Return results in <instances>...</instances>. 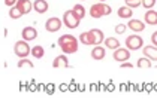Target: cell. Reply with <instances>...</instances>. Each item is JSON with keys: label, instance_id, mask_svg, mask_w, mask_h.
Here are the masks:
<instances>
[{"label": "cell", "instance_id": "obj_14", "mask_svg": "<svg viewBox=\"0 0 157 104\" xmlns=\"http://www.w3.org/2000/svg\"><path fill=\"white\" fill-rule=\"evenodd\" d=\"M144 57L148 59H157V49L154 46H144Z\"/></svg>", "mask_w": 157, "mask_h": 104}, {"label": "cell", "instance_id": "obj_22", "mask_svg": "<svg viewBox=\"0 0 157 104\" xmlns=\"http://www.w3.org/2000/svg\"><path fill=\"white\" fill-rule=\"evenodd\" d=\"M21 15H23V13H21V12L18 11L17 8H13V6L11 8V11H9V16H11L12 20H17V18H20Z\"/></svg>", "mask_w": 157, "mask_h": 104}, {"label": "cell", "instance_id": "obj_21", "mask_svg": "<svg viewBox=\"0 0 157 104\" xmlns=\"http://www.w3.org/2000/svg\"><path fill=\"white\" fill-rule=\"evenodd\" d=\"M138 67H145V69H150L151 67V61L148 59V58H141V59H138Z\"/></svg>", "mask_w": 157, "mask_h": 104}, {"label": "cell", "instance_id": "obj_25", "mask_svg": "<svg viewBox=\"0 0 157 104\" xmlns=\"http://www.w3.org/2000/svg\"><path fill=\"white\" fill-rule=\"evenodd\" d=\"M124 31H126V25H124V24H118V25L115 27V33L121 34V33H124Z\"/></svg>", "mask_w": 157, "mask_h": 104}, {"label": "cell", "instance_id": "obj_2", "mask_svg": "<svg viewBox=\"0 0 157 104\" xmlns=\"http://www.w3.org/2000/svg\"><path fill=\"white\" fill-rule=\"evenodd\" d=\"M59 45L64 54H73L78 51V40L71 34H64L59 39Z\"/></svg>", "mask_w": 157, "mask_h": 104}, {"label": "cell", "instance_id": "obj_12", "mask_svg": "<svg viewBox=\"0 0 157 104\" xmlns=\"http://www.w3.org/2000/svg\"><path fill=\"white\" fill-rule=\"evenodd\" d=\"M33 8H35V11L37 13H45V12L48 11V3L45 0H35Z\"/></svg>", "mask_w": 157, "mask_h": 104}, {"label": "cell", "instance_id": "obj_6", "mask_svg": "<svg viewBox=\"0 0 157 104\" xmlns=\"http://www.w3.org/2000/svg\"><path fill=\"white\" fill-rule=\"evenodd\" d=\"M13 51H15L17 57L25 58L29 54H30V46L27 45V42H25V40H20V42H17V43H15Z\"/></svg>", "mask_w": 157, "mask_h": 104}, {"label": "cell", "instance_id": "obj_4", "mask_svg": "<svg viewBox=\"0 0 157 104\" xmlns=\"http://www.w3.org/2000/svg\"><path fill=\"white\" fill-rule=\"evenodd\" d=\"M79 18L75 15L73 11H66L64 15H63V24L67 27V28H76L79 25Z\"/></svg>", "mask_w": 157, "mask_h": 104}, {"label": "cell", "instance_id": "obj_1", "mask_svg": "<svg viewBox=\"0 0 157 104\" xmlns=\"http://www.w3.org/2000/svg\"><path fill=\"white\" fill-rule=\"evenodd\" d=\"M79 40L84 43V45H93V46H97L100 45L105 37H103V33L99 30V28H93L90 31H85V33H81L79 34Z\"/></svg>", "mask_w": 157, "mask_h": 104}, {"label": "cell", "instance_id": "obj_11", "mask_svg": "<svg viewBox=\"0 0 157 104\" xmlns=\"http://www.w3.org/2000/svg\"><path fill=\"white\" fill-rule=\"evenodd\" d=\"M127 27L132 30V31H136V33H139V31H142L145 27V24L142 21H139V20H130L129 23H127Z\"/></svg>", "mask_w": 157, "mask_h": 104}, {"label": "cell", "instance_id": "obj_10", "mask_svg": "<svg viewBox=\"0 0 157 104\" xmlns=\"http://www.w3.org/2000/svg\"><path fill=\"white\" fill-rule=\"evenodd\" d=\"M21 34H23V39H24V40H33V39L37 37V31L35 27H25Z\"/></svg>", "mask_w": 157, "mask_h": 104}, {"label": "cell", "instance_id": "obj_23", "mask_svg": "<svg viewBox=\"0 0 157 104\" xmlns=\"http://www.w3.org/2000/svg\"><path fill=\"white\" fill-rule=\"evenodd\" d=\"M126 5H127V8L135 9V8L141 6V0H126Z\"/></svg>", "mask_w": 157, "mask_h": 104}, {"label": "cell", "instance_id": "obj_15", "mask_svg": "<svg viewBox=\"0 0 157 104\" xmlns=\"http://www.w3.org/2000/svg\"><path fill=\"white\" fill-rule=\"evenodd\" d=\"M105 48L99 46L97 45L96 48H93V51H91V57L94 58V59H103V57H105Z\"/></svg>", "mask_w": 157, "mask_h": 104}, {"label": "cell", "instance_id": "obj_16", "mask_svg": "<svg viewBox=\"0 0 157 104\" xmlns=\"http://www.w3.org/2000/svg\"><path fill=\"white\" fill-rule=\"evenodd\" d=\"M145 23L150 25H156L157 24V12L156 11H148L145 13Z\"/></svg>", "mask_w": 157, "mask_h": 104}, {"label": "cell", "instance_id": "obj_29", "mask_svg": "<svg viewBox=\"0 0 157 104\" xmlns=\"http://www.w3.org/2000/svg\"><path fill=\"white\" fill-rule=\"evenodd\" d=\"M151 40H153V43H156V45H157V31L151 34Z\"/></svg>", "mask_w": 157, "mask_h": 104}, {"label": "cell", "instance_id": "obj_5", "mask_svg": "<svg viewBox=\"0 0 157 104\" xmlns=\"http://www.w3.org/2000/svg\"><path fill=\"white\" fill-rule=\"evenodd\" d=\"M144 45V40H142V37L141 36H129L127 39H126V46L129 48V49H132V51H136V49H141Z\"/></svg>", "mask_w": 157, "mask_h": 104}, {"label": "cell", "instance_id": "obj_19", "mask_svg": "<svg viewBox=\"0 0 157 104\" xmlns=\"http://www.w3.org/2000/svg\"><path fill=\"white\" fill-rule=\"evenodd\" d=\"M72 11L75 12V15H76L79 20H82V18L85 16V9H84L82 5H75V8H73Z\"/></svg>", "mask_w": 157, "mask_h": 104}, {"label": "cell", "instance_id": "obj_20", "mask_svg": "<svg viewBox=\"0 0 157 104\" xmlns=\"http://www.w3.org/2000/svg\"><path fill=\"white\" fill-rule=\"evenodd\" d=\"M30 52H32V55L35 58H42L44 57V54H45V51H44V48L42 46H35L30 49Z\"/></svg>", "mask_w": 157, "mask_h": 104}, {"label": "cell", "instance_id": "obj_30", "mask_svg": "<svg viewBox=\"0 0 157 104\" xmlns=\"http://www.w3.org/2000/svg\"><path fill=\"white\" fill-rule=\"evenodd\" d=\"M100 2H105V0H100Z\"/></svg>", "mask_w": 157, "mask_h": 104}, {"label": "cell", "instance_id": "obj_17", "mask_svg": "<svg viewBox=\"0 0 157 104\" xmlns=\"http://www.w3.org/2000/svg\"><path fill=\"white\" fill-rule=\"evenodd\" d=\"M132 9L127 8V6H123V8H118V16L120 18H132Z\"/></svg>", "mask_w": 157, "mask_h": 104}, {"label": "cell", "instance_id": "obj_13", "mask_svg": "<svg viewBox=\"0 0 157 104\" xmlns=\"http://www.w3.org/2000/svg\"><path fill=\"white\" fill-rule=\"evenodd\" d=\"M52 66H54L56 69H59V67L66 69V67H69V61H67V58L64 57V55H59V57L52 61Z\"/></svg>", "mask_w": 157, "mask_h": 104}, {"label": "cell", "instance_id": "obj_8", "mask_svg": "<svg viewBox=\"0 0 157 104\" xmlns=\"http://www.w3.org/2000/svg\"><path fill=\"white\" fill-rule=\"evenodd\" d=\"M60 27H61V21L59 18H49L48 21L45 23V28H47V31H49V33L59 31Z\"/></svg>", "mask_w": 157, "mask_h": 104}, {"label": "cell", "instance_id": "obj_28", "mask_svg": "<svg viewBox=\"0 0 157 104\" xmlns=\"http://www.w3.org/2000/svg\"><path fill=\"white\" fill-rule=\"evenodd\" d=\"M121 67H123V69H132V64H130V63H126V61H124V63L121 64Z\"/></svg>", "mask_w": 157, "mask_h": 104}, {"label": "cell", "instance_id": "obj_18", "mask_svg": "<svg viewBox=\"0 0 157 104\" xmlns=\"http://www.w3.org/2000/svg\"><path fill=\"white\" fill-rule=\"evenodd\" d=\"M105 45H106V48H109V49H117V48H120V42H118L115 37H108V39L105 40Z\"/></svg>", "mask_w": 157, "mask_h": 104}, {"label": "cell", "instance_id": "obj_26", "mask_svg": "<svg viewBox=\"0 0 157 104\" xmlns=\"http://www.w3.org/2000/svg\"><path fill=\"white\" fill-rule=\"evenodd\" d=\"M24 64L30 66V67H33V63H32V61H29V59H20V61H18V67H23Z\"/></svg>", "mask_w": 157, "mask_h": 104}, {"label": "cell", "instance_id": "obj_7", "mask_svg": "<svg viewBox=\"0 0 157 104\" xmlns=\"http://www.w3.org/2000/svg\"><path fill=\"white\" fill-rule=\"evenodd\" d=\"M112 57H114V59H115V61H118V63H124L126 59H129V58H130V52H129V49L117 48Z\"/></svg>", "mask_w": 157, "mask_h": 104}, {"label": "cell", "instance_id": "obj_27", "mask_svg": "<svg viewBox=\"0 0 157 104\" xmlns=\"http://www.w3.org/2000/svg\"><path fill=\"white\" fill-rule=\"evenodd\" d=\"M5 3H6V5H8V6H11V8H12L13 5H15V3H17V0H5Z\"/></svg>", "mask_w": 157, "mask_h": 104}, {"label": "cell", "instance_id": "obj_24", "mask_svg": "<svg viewBox=\"0 0 157 104\" xmlns=\"http://www.w3.org/2000/svg\"><path fill=\"white\" fill-rule=\"evenodd\" d=\"M141 5H144V8L147 9H151L156 5V0H141Z\"/></svg>", "mask_w": 157, "mask_h": 104}, {"label": "cell", "instance_id": "obj_9", "mask_svg": "<svg viewBox=\"0 0 157 104\" xmlns=\"http://www.w3.org/2000/svg\"><path fill=\"white\" fill-rule=\"evenodd\" d=\"M15 8L21 12L23 15H25V13H29V12L32 11L33 5H32L30 0H17V6H15Z\"/></svg>", "mask_w": 157, "mask_h": 104}, {"label": "cell", "instance_id": "obj_3", "mask_svg": "<svg viewBox=\"0 0 157 104\" xmlns=\"http://www.w3.org/2000/svg\"><path fill=\"white\" fill-rule=\"evenodd\" d=\"M109 13H111V6L106 5V3H103V2L96 3V5H93V6L90 8V15H91L93 18H102V16L109 15Z\"/></svg>", "mask_w": 157, "mask_h": 104}]
</instances>
